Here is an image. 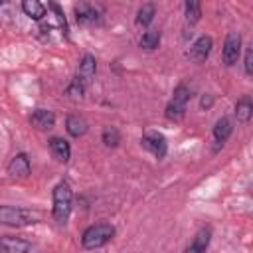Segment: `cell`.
<instances>
[{
	"mask_svg": "<svg viewBox=\"0 0 253 253\" xmlns=\"http://www.w3.org/2000/svg\"><path fill=\"white\" fill-rule=\"evenodd\" d=\"M73 210V190L67 180H59L51 190V215L57 225H65L69 221Z\"/></svg>",
	"mask_w": 253,
	"mask_h": 253,
	"instance_id": "cell-1",
	"label": "cell"
},
{
	"mask_svg": "<svg viewBox=\"0 0 253 253\" xmlns=\"http://www.w3.org/2000/svg\"><path fill=\"white\" fill-rule=\"evenodd\" d=\"M42 221V211L22 206H0V225L28 227Z\"/></svg>",
	"mask_w": 253,
	"mask_h": 253,
	"instance_id": "cell-2",
	"label": "cell"
},
{
	"mask_svg": "<svg viewBox=\"0 0 253 253\" xmlns=\"http://www.w3.org/2000/svg\"><path fill=\"white\" fill-rule=\"evenodd\" d=\"M115 233H117V229H115V225L109 223V221L93 223V225H89V227L81 233V245H83V249H89V251L101 249V247H105L107 243L113 241Z\"/></svg>",
	"mask_w": 253,
	"mask_h": 253,
	"instance_id": "cell-3",
	"label": "cell"
},
{
	"mask_svg": "<svg viewBox=\"0 0 253 253\" xmlns=\"http://www.w3.org/2000/svg\"><path fill=\"white\" fill-rule=\"evenodd\" d=\"M192 99V89L186 85V83H178L174 93H172V99L168 101L166 109H164V117L168 121H182L184 115H186V109H188V103Z\"/></svg>",
	"mask_w": 253,
	"mask_h": 253,
	"instance_id": "cell-4",
	"label": "cell"
},
{
	"mask_svg": "<svg viewBox=\"0 0 253 253\" xmlns=\"http://www.w3.org/2000/svg\"><path fill=\"white\" fill-rule=\"evenodd\" d=\"M140 146L158 160L164 158L168 152V140L160 130H144L140 136Z\"/></svg>",
	"mask_w": 253,
	"mask_h": 253,
	"instance_id": "cell-5",
	"label": "cell"
},
{
	"mask_svg": "<svg viewBox=\"0 0 253 253\" xmlns=\"http://www.w3.org/2000/svg\"><path fill=\"white\" fill-rule=\"evenodd\" d=\"M241 43H243V40H241L239 32H231V34L225 36V42H223V47H221V61H223V65L231 67V65L237 63V59L241 55Z\"/></svg>",
	"mask_w": 253,
	"mask_h": 253,
	"instance_id": "cell-6",
	"label": "cell"
},
{
	"mask_svg": "<svg viewBox=\"0 0 253 253\" xmlns=\"http://www.w3.org/2000/svg\"><path fill=\"white\" fill-rule=\"evenodd\" d=\"M75 22L79 26H95V24H101V8L97 4H91V2H79L75 4Z\"/></svg>",
	"mask_w": 253,
	"mask_h": 253,
	"instance_id": "cell-7",
	"label": "cell"
},
{
	"mask_svg": "<svg viewBox=\"0 0 253 253\" xmlns=\"http://www.w3.org/2000/svg\"><path fill=\"white\" fill-rule=\"evenodd\" d=\"M6 174L14 180H26L32 174V164L26 152H18L10 158L8 166H6Z\"/></svg>",
	"mask_w": 253,
	"mask_h": 253,
	"instance_id": "cell-8",
	"label": "cell"
},
{
	"mask_svg": "<svg viewBox=\"0 0 253 253\" xmlns=\"http://www.w3.org/2000/svg\"><path fill=\"white\" fill-rule=\"evenodd\" d=\"M211 47H213V40H211V36H206V34H204V36H200V38L194 40V43H192L190 49L186 51V57H188L190 61L202 63V61H206V59L210 57Z\"/></svg>",
	"mask_w": 253,
	"mask_h": 253,
	"instance_id": "cell-9",
	"label": "cell"
},
{
	"mask_svg": "<svg viewBox=\"0 0 253 253\" xmlns=\"http://www.w3.org/2000/svg\"><path fill=\"white\" fill-rule=\"evenodd\" d=\"M233 132V121L229 117H221L213 125V152H217L231 136Z\"/></svg>",
	"mask_w": 253,
	"mask_h": 253,
	"instance_id": "cell-10",
	"label": "cell"
},
{
	"mask_svg": "<svg viewBox=\"0 0 253 253\" xmlns=\"http://www.w3.org/2000/svg\"><path fill=\"white\" fill-rule=\"evenodd\" d=\"M95 73H97V59H95V55H91V53H83V57L79 59L75 77L87 87V85L95 79Z\"/></svg>",
	"mask_w": 253,
	"mask_h": 253,
	"instance_id": "cell-11",
	"label": "cell"
},
{
	"mask_svg": "<svg viewBox=\"0 0 253 253\" xmlns=\"http://www.w3.org/2000/svg\"><path fill=\"white\" fill-rule=\"evenodd\" d=\"M47 148H49L51 156L57 162H61V164H67L69 162V158H71V144L63 136H51L47 140Z\"/></svg>",
	"mask_w": 253,
	"mask_h": 253,
	"instance_id": "cell-12",
	"label": "cell"
},
{
	"mask_svg": "<svg viewBox=\"0 0 253 253\" xmlns=\"http://www.w3.org/2000/svg\"><path fill=\"white\" fill-rule=\"evenodd\" d=\"M32 243L14 235H0V253H30Z\"/></svg>",
	"mask_w": 253,
	"mask_h": 253,
	"instance_id": "cell-13",
	"label": "cell"
},
{
	"mask_svg": "<svg viewBox=\"0 0 253 253\" xmlns=\"http://www.w3.org/2000/svg\"><path fill=\"white\" fill-rule=\"evenodd\" d=\"M210 241H211V227L210 225H204L196 231L192 243L184 249V253H206L208 247H210Z\"/></svg>",
	"mask_w": 253,
	"mask_h": 253,
	"instance_id": "cell-14",
	"label": "cell"
},
{
	"mask_svg": "<svg viewBox=\"0 0 253 253\" xmlns=\"http://www.w3.org/2000/svg\"><path fill=\"white\" fill-rule=\"evenodd\" d=\"M30 125L38 130H49L55 126V115L49 109H36L30 115Z\"/></svg>",
	"mask_w": 253,
	"mask_h": 253,
	"instance_id": "cell-15",
	"label": "cell"
},
{
	"mask_svg": "<svg viewBox=\"0 0 253 253\" xmlns=\"http://www.w3.org/2000/svg\"><path fill=\"white\" fill-rule=\"evenodd\" d=\"M251 117H253V101H251V95H243L235 103V119H237V123L247 125L251 121Z\"/></svg>",
	"mask_w": 253,
	"mask_h": 253,
	"instance_id": "cell-16",
	"label": "cell"
},
{
	"mask_svg": "<svg viewBox=\"0 0 253 253\" xmlns=\"http://www.w3.org/2000/svg\"><path fill=\"white\" fill-rule=\"evenodd\" d=\"M87 128H89V125H87V121H85L81 115H69V117L65 119V130H67V134L73 136V138L83 136V134L87 132Z\"/></svg>",
	"mask_w": 253,
	"mask_h": 253,
	"instance_id": "cell-17",
	"label": "cell"
},
{
	"mask_svg": "<svg viewBox=\"0 0 253 253\" xmlns=\"http://www.w3.org/2000/svg\"><path fill=\"white\" fill-rule=\"evenodd\" d=\"M22 10H24V14L28 18H32L36 22L43 20L45 18V12H47V8L42 2H38V0H24L22 2Z\"/></svg>",
	"mask_w": 253,
	"mask_h": 253,
	"instance_id": "cell-18",
	"label": "cell"
},
{
	"mask_svg": "<svg viewBox=\"0 0 253 253\" xmlns=\"http://www.w3.org/2000/svg\"><path fill=\"white\" fill-rule=\"evenodd\" d=\"M154 16H156V6H154L152 2H146V4H142V6L138 8L134 22H136V26H140V28H148V26L152 24Z\"/></svg>",
	"mask_w": 253,
	"mask_h": 253,
	"instance_id": "cell-19",
	"label": "cell"
},
{
	"mask_svg": "<svg viewBox=\"0 0 253 253\" xmlns=\"http://www.w3.org/2000/svg\"><path fill=\"white\" fill-rule=\"evenodd\" d=\"M160 40H162V36H160L158 30H146V32L140 36L138 45H140L142 49H146V51H152V49H156V47L160 45Z\"/></svg>",
	"mask_w": 253,
	"mask_h": 253,
	"instance_id": "cell-20",
	"label": "cell"
},
{
	"mask_svg": "<svg viewBox=\"0 0 253 253\" xmlns=\"http://www.w3.org/2000/svg\"><path fill=\"white\" fill-rule=\"evenodd\" d=\"M184 16H186V24H190V26L198 24L202 18V4L196 0H188L184 4Z\"/></svg>",
	"mask_w": 253,
	"mask_h": 253,
	"instance_id": "cell-21",
	"label": "cell"
},
{
	"mask_svg": "<svg viewBox=\"0 0 253 253\" xmlns=\"http://www.w3.org/2000/svg\"><path fill=\"white\" fill-rule=\"evenodd\" d=\"M101 140H103V144H105L107 148H117L119 142H121V130H119L117 126L109 125V126L103 128V132H101Z\"/></svg>",
	"mask_w": 253,
	"mask_h": 253,
	"instance_id": "cell-22",
	"label": "cell"
},
{
	"mask_svg": "<svg viewBox=\"0 0 253 253\" xmlns=\"http://www.w3.org/2000/svg\"><path fill=\"white\" fill-rule=\"evenodd\" d=\"M85 89H87V87H85L77 77H73V79L69 81V85L65 87L63 95H65L67 99H71V101H81L83 95H85Z\"/></svg>",
	"mask_w": 253,
	"mask_h": 253,
	"instance_id": "cell-23",
	"label": "cell"
},
{
	"mask_svg": "<svg viewBox=\"0 0 253 253\" xmlns=\"http://www.w3.org/2000/svg\"><path fill=\"white\" fill-rule=\"evenodd\" d=\"M47 8H51V10L55 12V18H57V22H59V26H61L63 36H67V20H65V14H63V10H61V6L55 4V2H49Z\"/></svg>",
	"mask_w": 253,
	"mask_h": 253,
	"instance_id": "cell-24",
	"label": "cell"
},
{
	"mask_svg": "<svg viewBox=\"0 0 253 253\" xmlns=\"http://www.w3.org/2000/svg\"><path fill=\"white\" fill-rule=\"evenodd\" d=\"M243 67H245V75H253V49L245 47V59H243Z\"/></svg>",
	"mask_w": 253,
	"mask_h": 253,
	"instance_id": "cell-25",
	"label": "cell"
},
{
	"mask_svg": "<svg viewBox=\"0 0 253 253\" xmlns=\"http://www.w3.org/2000/svg\"><path fill=\"white\" fill-rule=\"evenodd\" d=\"M211 107H213V95H210V93H204V95L200 97V109L208 111V109H211Z\"/></svg>",
	"mask_w": 253,
	"mask_h": 253,
	"instance_id": "cell-26",
	"label": "cell"
},
{
	"mask_svg": "<svg viewBox=\"0 0 253 253\" xmlns=\"http://www.w3.org/2000/svg\"><path fill=\"white\" fill-rule=\"evenodd\" d=\"M0 6H2V0H0Z\"/></svg>",
	"mask_w": 253,
	"mask_h": 253,
	"instance_id": "cell-27",
	"label": "cell"
}]
</instances>
